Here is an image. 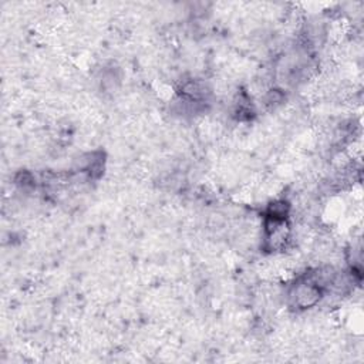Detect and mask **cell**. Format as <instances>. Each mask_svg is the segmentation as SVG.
<instances>
[{
  "label": "cell",
  "mask_w": 364,
  "mask_h": 364,
  "mask_svg": "<svg viewBox=\"0 0 364 364\" xmlns=\"http://www.w3.org/2000/svg\"><path fill=\"white\" fill-rule=\"evenodd\" d=\"M323 296V286L316 280L314 276H304L290 289L289 299L297 309H310L316 306Z\"/></svg>",
  "instance_id": "6da1fadb"
}]
</instances>
